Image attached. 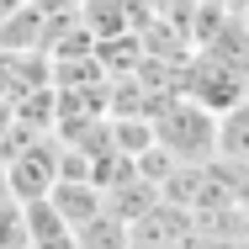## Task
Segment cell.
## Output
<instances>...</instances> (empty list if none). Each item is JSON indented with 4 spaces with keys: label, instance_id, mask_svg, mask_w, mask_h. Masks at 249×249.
<instances>
[{
    "label": "cell",
    "instance_id": "1",
    "mask_svg": "<svg viewBox=\"0 0 249 249\" xmlns=\"http://www.w3.org/2000/svg\"><path fill=\"white\" fill-rule=\"evenodd\" d=\"M149 122H154V143L175 164H207V159H217V117L207 106H196L186 96H170Z\"/></svg>",
    "mask_w": 249,
    "mask_h": 249
},
{
    "label": "cell",
    "instance_id": "2",
    "mask_svg": "<svg viewBox=\"0 0 249 249\" xmlns=\"http://www.w3.org/2000/svg\"><path fill=\"white\" fill-rule=\"evenodd\" d=\"M180 96L207 106L212 117H223L228 106H239L249 96V80L239 64H228V58H212V53H201L196 64L186 69V80H180Z\"/></svg>",
    "mask_w": 249,
    "mask_h": 249
},
{
    "label": "cell",
    "instance_id": "3",
    "mask_svg": "<svg viewBox=\"0 0 249 249\" xmlns=\"http://www.w3.org/2000/svg\"><path fill=\"white\" fill-rule=\"evenodd\" d=\"M21 233H27V249H69L74 244V228L58 217V207L48 196L21 201Z\"/></svg>",
    "mask_w": 249,
    "mask_h": 249
},
{
    "label": "cell",
    "instance_id": "4",
    "mask_svg": "<svg viewBox=\"0 0 249 249\" xmlns=\"http://www.w3.org/2000/svg\"><path fill=\"white\" fill-rule=\"evenodd\" d=\"M101 201H106V212H117L127 228L138 223V217H149L154 201H159V191H154L149 180H138V175H127V180H117V186H106L101 191Z\"/></svg>",
    "mask_w": 249,
    "mask_h": 249
},
{
    "label": "cell",
    "instance_id": "5",
    "mask_svg": "<svg viewBox=\"0 0 249 249\" xmlns=\"http://www.w3.org/2000/svg\"><path fill=\"white\" fill-rule=\"evenodd\" d=\"M48 201L58 207V217H64L69 228H80L85 217H96L101 207H106V201H101V191L90 186V180H53Z\"/></svg>",
    "mask_w": 249,
    "mask_h": 249
},
{
    "label": "cell",
    "instance_id": "6",
    "mask_svg": "<svg viewBox=\"0 0 249 249\" xmlns=\"http://www.w3.org/2000/svg\"><path fill=\"white\" fill-rule=\"evenodd\" d=\"M127 239H133V228L117 212H106V207L74 228V249H127Z\"/></svg>",
    "mask_w": 249,
    "mask_h": 249
},
{
    "label": "cell",
    "instance_id": "7",
    "mask_svg": "<svg viewBox=\"0 0 249 249\" xmlns=\"http://www.w3.org/2000/svg\"><path fill=\"white\" fill-rule=\"evenodd\" d=\"M217 159H244L249 164V96L217 117Z\"/></svg>",
    "mask_w": 249,
    "mask_h": 249
},
{
    "label": "cell",
    "instance_id": "8",
    "mask_svg": "<svg viewBox=\"0 0 249 249\" xmlns=\"http://www.w3.org/2000/svg\"><path fill=\"white\" fill-rule=\"evenodd\" d=\"M0 249H27V233H21V201L0 196Z\"/></svg>",
    "mask_w": 249,
    "mask_h": 249
},
{
    "label": "cell",
    "instance_id": "9",
    "mask_svg": "<svg viewBox=\"0 0 249 249\" xmlns=\"http://www.w3.org/2000/svg\"><path fill=\"white\" fill-rule=\"evenodd\" d=\"M27 0H0V16H11V11H21Z\"/></svg>",
    "mask_w": 249,
    "mask_h": 249
},
{
    "label": "cell",
    "instance_id": "10",
    "mask_svg": "<svg viewBox=\"0 0 249 249\" xmlns=\"http://www.w3.org/2000/svg\"><path fill=\"white\" fill-rule=\"evenodd\" d=\"M233 5H239V11H249V0H233Z\"/></svg>",
    "mask_w": 249,
    "mask_h": 249
}]
</instances>
